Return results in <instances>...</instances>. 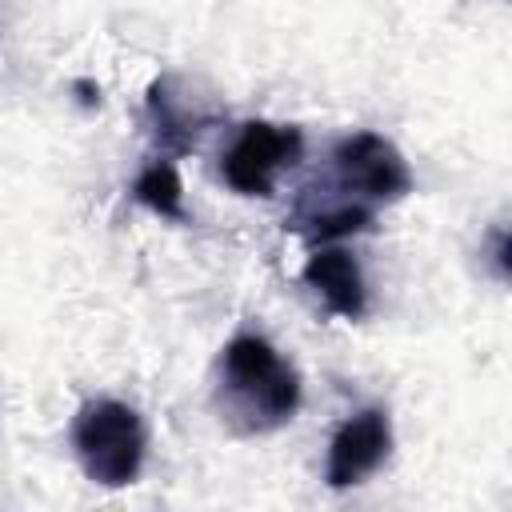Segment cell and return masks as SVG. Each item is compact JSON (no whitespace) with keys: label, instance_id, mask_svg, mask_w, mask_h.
<instances>
[{"label":"cell","instance_id":"obj_1","mask_svg":"<svg viewBox=\"0 0 512 512\" xmlns=\"http://www.w3.org/2000/svg\"><path fill=\"white\" fill-rule=\"evenodd\" d=\"M328 180L320 188H304L292 212V228L308 240H340L372 224L380 204H396L412 192L408 160L380 132H348L332 144Z\"/></svg>","mask_w":512,"mask_h":512},{"label":"cell","instance_id":"obj_2","mask_svg":"<svg viewBox=\"0 0 512 512\" xmlns=\"http://www.w3.org/2000/svg\"><path fill=\"white\" fill-rule=\"evenodd\" d=\"M300 376L284 352L260 332H236L216 360V408L220 416L244 432H276L300 408Z\"/></svg>","mask_w":512,"mask_h":512},{"label":"cell","instance_id":"obj_3","mask_svg":"<svg viewBox=\"0 0 512 512\" xmlns=\"http://www.w3.org/2000/svg\"><path fill=\"white\" fill-rule=\"evenodd\" d=\"M72 452L92 484L124 488L140 476L148 456V428L144 416L112 396L80 404L72 420Z\"/></svg>","mask_w":512,"mask_h":512},{"label":"cell","instance_id":"obj_4","mask_svg":"<svg viewBox=\"0 0 512 512\" xmlns=\"http://www.w3.org/2000/svg\"><path fill=\"white\" fill-rule=\"evenodd\" d=\"M304 136L292 124L272 120H248L236 128L220 156V176L240 196H272L276 180L300 160Z\"/></svg>","mask_w":512,"mask_h":512},{"label":"cell","instance_id":"obj_5","mask_svg":"<svg viewBox=\"0 0 512 512\" xmlns=\"http://www.w3.org/2000/svg\"><path fill=\"white\" fill-rule=\"evenodd\" d=\"M392 452V420L384 408H360L356 416H348L332 444H328V464H324V480L332 488H352L360 480H368Z\"/></svg>","mask_w":512,"mask_h":512},{"label":"cell","instance_id":"obj_6","mask_svg":"<svg viewBox=\"0 0 512 512\" xmlns=\"http://www.w3.org/2000/svg\"><path fill=\"white\" fill-rule=\"evenodd\" d=\"M304 284L312 288V296L332 312V316H344V320H360L368 312V284H364V272L356 264L352 252L336 248V244H320L308 260H304Z\"/></svg>","mask_w":512,"mask_h":512},{"label":"cell","instance_id":"obj_7","mask_svg":"<svg viewBox=\"0 0 512 512\" xmlns=\"http://www.w3.org/2000/svg\"><path fill=\"white\" fill-rule=\"evenodd\" d=\"M148 116L156 124V136L168 148H176V152L192 148L196 144V132L204 128V116L196 112V104L188 96H172V84L168 80H156L148 88Z\"/></svg>","mask_w":512,"mask_h":512},{"label":"cell","instance_id":"obj_8","mask_svg":"<svg viewBox=\"0 0 512 512\" xmlns=\"http://www.w3.org/2000/svg\"><path fill=\"white\" fill-rule=\"evenodd\" d=\"M132 196L152 208L156 216H168V220H180L184 216V184H180V172L172 160H152L140 168L136 184H132Z\"/></svg>","mask_w":512,"mask_h":512}]
</instances>
